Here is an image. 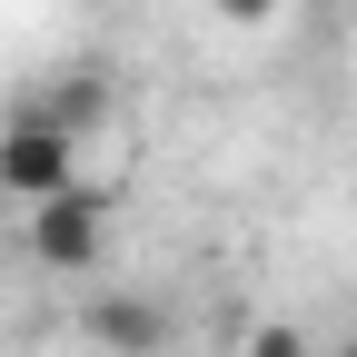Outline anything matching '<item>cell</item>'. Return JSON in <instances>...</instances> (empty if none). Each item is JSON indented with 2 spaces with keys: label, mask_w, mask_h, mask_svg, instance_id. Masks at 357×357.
Instances as JSON below:
<instances>
[{
  "label": "cell",
  "mask_w": 357,
  "mask_h": 357,
  "mask_svg": "<svg viewBox=\"0 0 357 357\" xmlns=\"http://www.w3.org/2000/svg\"><path fill=\"white\" fill-rule=\"evenodd\" d=\"M238 357H307V337L288 328V318H268V328H248V347Z\"/></svg>",
  "instance_id": "obj_5"
},
{
  "label": "cell",
  "mask_w": 357,
  "mask_h": 357,
  "mask_svg": "<svg viewBox=\"0 0 357 357\" xmlns=\"http://www.w3.org/2000/svg\"><path fill=\"white\" fill-rule=\"evenodd\" d=\"M0 189H10L20 208L79 189V129H60L40 100H20L10 119H0Z\"/></svg>",
  "instance_id": "obj_1"
},
{
  "label": "cell",
  "mask_w": 357,
  "mask_h": 357,
  "mask_svg": "<svg viewBox=\"0 0 357 357\" xmlns=\"http://www.w3.org/2000/svg\"><path fill=\"white\" fill-rule=\"evenodd\" d=\"M208 10H218V20H229V30H268V20H278V10H288V0H208Z\"/></svg>",
  "instance_id": "obj_6"
},
{
  "label": "cell",
  "mask_w": 357,
  "mask_h": 357,
  "mask_svg": "<svg viewBox=\"0 0 357 357\" xmlns=\"http://www.w3.org/2000/svg\"><path fill=\"white\" fill-rule=\"evenodd\" d=\"M79 328H89L100 357H159V347H169V307L139 298V288H100V298L79 307Z\"/></svg>",
  "instance_id": "obj_3"
},
{
  "label": "cell",
  "mask_w": 357,
  "mask_h": 357,
  "mask_svg": "<svg viewBox=\"0 0 357 357\" xmlns=\"http://www.w3.org/2000/svg\"><path fill=\"white\" fill-rule=\"evenodd\" d=\"M20 238H30V268H50V278H89V268L109 258V189H60V199H40L20 218Z\"/></svg>",
  "instance_id": "obj_2"
},
{
  "label": "cell",
  "mask_w": 357,
  "mask_h": 357,
  "mask_svg": "<svg viewBox=\"0 0 357 357\" xmlns=\"http://www.w3.org/2000/svg\"><path fill=\"white\" fill-rule=\"evenodd\" d=\"M347 357H357V318H347Z\"/></svg>",
  "instance_id": "obj_7"
},
{
  "label": "cell",
  "mask_w": 357,
  "mask_h": 357,
  "mask_svg": "<svg viewBox=\"0 0 357 357\" xmlns=\"http://www.w3.org/2000/svg\"><path fill=\"white\" fill-rule=\"evenodd\" d=\"M40 109H50L60 129H89V119L109 109V79H89V70H79V79H60V89H40Z\"/></svg>",
  "instance_id": "obj_4"
}]
</instances>
